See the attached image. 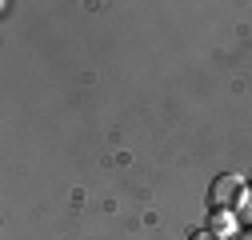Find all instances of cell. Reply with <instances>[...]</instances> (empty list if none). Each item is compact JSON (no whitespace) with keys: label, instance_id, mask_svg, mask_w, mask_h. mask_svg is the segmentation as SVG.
I'll return each instance as SVG.
<instances>
[{"label":"cell","instance_id":"obj_1","mask_svg":"<svg viewBox=\"0 0 252 240\" xmlns=\"http://www.w3.org/2000/svg\"><path fill=\"white\" fill-rule=\"evenodd\" d=\"M244 192H248V188H244V176L224 172V176H216L212 188H208V208H212V212H220V208H232V204H240Z\"/></svg>","mask_w":252,"mask_h":240},{"label":"cell","instance_id":"obj_2","mask_svg":"<svg viewBox=\"0 0 252 240\" xmlns=\"http://www.w3.org/2000/svg\"><path fill=\"white\" fill-rule=\"evenodd\" d=\"M232 224H236V216H228V208H220V212H212V224H208V232H216V236H224V240H228Z\"/></svg>","mask_w":252,"mask_h":240},{"label":"cell","instance_id":"obj_3","mask_svg":"<svg viewBox=\"0 0 252 240\" xmlns=\"http://www.w3.org/2000/svg\"><path fill=\"white\" fill-rule=\"evenodd\" d=\"M236 220H244V224H252V188L240 196V204H236Z\"/></svg>","mask_w":252,"mask_h":240},{"label":"cell","instance_id":"obj_4","mask_svg":"<svg viewBox=\"0 0 252 240\" xmlns=\"http://www.w3.org/2000/svg\"><path fill=\"white\" fill-rule=\"evenodd\" d=\"M188 240H224V236H216V232H208V228H200V232H192Z\"/></svg>","mask_w":252,"mask_h":240},{"label":"cell","instance_id":"obj_5","mask_svg":"<svg viewBox=\"0 0 252 240\" xmlns=\"http://www.w3.org/2000/svg\"><path fill=\"white\" fill-rule=\"evenodd\" d=\"M248 240H252V236H248Z\"/></svg>","mask_w":252,"mask_h":240}]
</instances>
